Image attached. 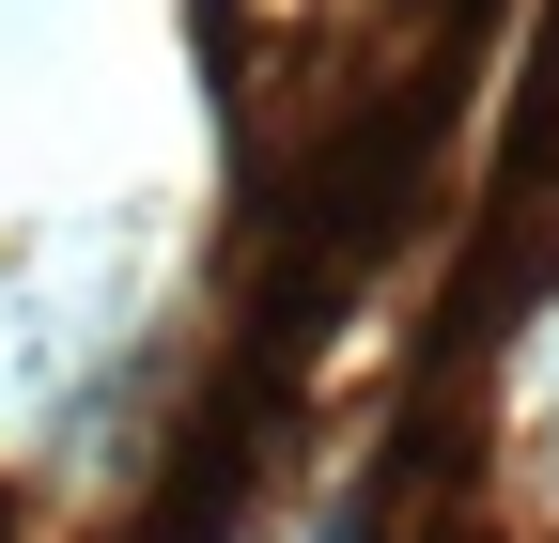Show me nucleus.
I'll use <instances>...</instances> for the list:
<instances>
[{
	"mask_svg": "<svg viewBox=\"0 0 559 543\" xmlns=\"http://www.w3.org/2000/svg\"><path fill=\"white\" fill-rule=\"evenodd\" d=\"M326 543H358V528H326Z\"/></svg>",
	"mask_w": 559,
	"mask_h": 543,
	"instance_id": "1",
	"label": "nucleus"
}]
</instances>
